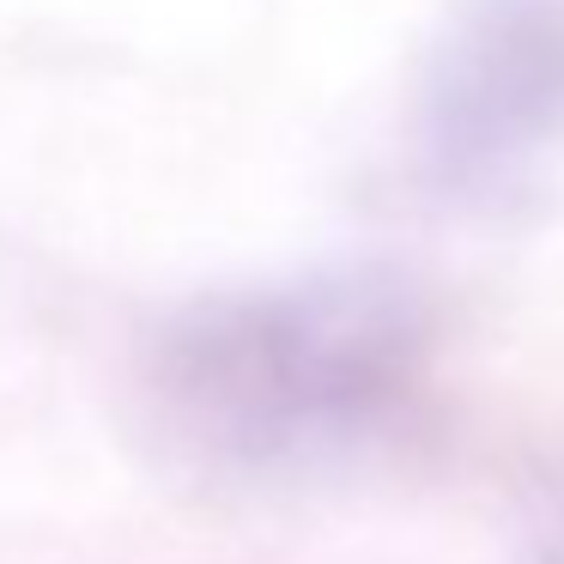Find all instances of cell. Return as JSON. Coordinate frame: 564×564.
Masks as SVG:
<instances>
[{
    "instance_id": "cell-2",
    "label": "cell",
    "mask_w": 564,
    "mask_h": 564,
    "mask_svg": "<svg viewBox=\"0 0 564 564\" xmlns=\"http://www.w3.org/2000/svg\"><path fill=\"white\" fill-rule=\"evenodd\" d=\"M431 183L522 207L564 171V0H479L443 37L419 91Z\"/></svg>"
},
{
    "instance_id": "cell-1",
    "label": "cell",
    "mask_w": 564,
    "mask_h": 564,
    "mask_svg": "<svg viewBox=\"0 0 564 564\" xmlns=\"http://www.w3.org/2000/svg\"><path fill=\"white\" fill-rule=\"evenodd\" d=\"M425 310L394 285H285L176 316L152 346L147 394L200 462L297 474L389 437L425 389Z\"/></svg>"
}]
</instances>
